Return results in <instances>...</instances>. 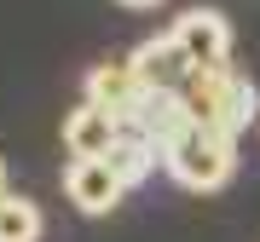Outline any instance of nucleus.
Here are the masks:
<instances>
[{
    "label": "nucleus",
    "instance_id": "f257e3e1",
    "mask_svg": "<svg viewBox=\"0 0 260 242\" xmlns=\"http://www.w3.org/2000/svg\"><path fill=\"white\" fill-rule=\"evenodd\" d=\"M179 98H185L191 121L208 127V133L237 139V133L260 127V87L249 81V75H237L232 64H220V69H191L185 87H179Z\"/></svg>",
    "mask_w": 260,
    "mask_h": 242
},
{
    "label": "nucleus",
    "instance_id": "f03ea898",
    "mask_svg": "<svg viewBox=\"0 0 260 242\" xmlns=\"http://www.w3.org/2000/svg\"><path fill=\"white\" fill-rule=\"evenodd\" d=\"M162 168L174 173V185L185 190H220L225 179L237 173V139H225V133H208V127H191L185 139L162 156Z\"/></svg>",
    "mask_w": 260,
    "mask_h": 242
},
{
    "label": "nucleus",
    "instance_id": "7ed1b4c3",
    "mask_svg": "<svg viewBox=\"0 0 260 242\" xmlns=\"http://www.w3.org/2000/svg\"><path fill=\"white\" fill-rule=\"evenodd\" d=\"M168 35L179 41V52H185L191 69H220V64H232V23H225L214 6H191V12H179Z\"/></svg>",
    "mask_w": 260,
    "mask_h": 242
},
{
    "label": "nucleus",
    "instance_id": "20e7f679",
    "mask_svg": "<svg viewBox=\"0 0 260 242\" xmlns=\"http://www.w3.org/2000/svg\"><path fill=\"white\" fill-rule=\"evenodd\" d=\"M87 104H99V110H110L121 127H133L139 121V104H145V81L133 75L127 58H110V64H93L87 69Z\"/></svg>",
    "mask_w": 260,
    "mask_h": 242
},
{
    "label": "nucleus",
    "instance_id": "39448f33",
    "mask_svg": "<svg viewBox=\"0 0 260 242\" xmlns=\"http://www.w3.org/2000/svg\"><path fill=\"white\" fill-rule=\"evenodd\" d=\"M64 190H70V202L81 208V214H110L121 196H127V185L110 173V162H104V156H70Z\"/></svg>",
    "mask_w": 260,
    "mask_h": 242
},
{
    "label": "nucleus",
    "instance_id": "423d86ee",
    "mask_svg": "<svg viewBox=\"0 0 260 242\" xmlns=\"http://www.w3.org/2000/svg\"><path fill=\"white\" fill-rule=\"evenodd\" d=\"M127 64H133V75L145 81V93H179V87H185V75H191V64H185V52H179L174 35L139 41V47L127 52Z\"/></svg>",
    "mask_w": 260,
    "mask_h": 242
},
{
    "label": "nucleus",
    "instance_id": "0eeeda50",
    "mask_svg": "<svg viewBox=\"0 0 260 242\" xmlns=\"http://www.w3.org/2000/svg\"><path fill=\"white\" fill-rule=\"evenodd\" d=\"M191 127H197V121H191V110H185V98H179V93H145L139 121H133V133H139L156 156H168Z\"/></svg>",
    "mask_w": 260,
    "mask_h": 242
},
{
    "label": "nucleus",
    "instance_id": "6e6552de",
    "mask_svg": "<svg viewBox=\"0 0 260 242\" xmlns=\"http://www.w3.org/2000/svg\"><path fill=\"white\" fill-rule=\"evenodd\" d=\"M121 139V121L110 110H99V104H75L64 115V150L70 156H110V144Z\"/></svg>",
    "mask_w": 260,
    "mask_h": 242
},
{
    "label": "nucleus",
    "instance_id": "1a4fd4ad",
    "mask_svg": "<svg viewBox=\"0 0 260 242\" xmlns=\"http://www.w3.org/2000/svg\"><path fill=\"white\" fill-rule=\"evenodd\" d=\"M104 162H110V173H116L121 185L133 190V185H145V179L156 173V162H162V156H156V150H150V144H145L133 127H121V139L110 144V156H104Z\"/></svg>",
    "mask_w": 260,
    "mask_h": 242
},
{
    "label": "nucleus",
    "instance_id": "9d476101",
    "mask_svg": "<svg viewBox=\"0 0 260 242\" xmlns=\"http://www.w3.org/2000/svg\"><path fill=\"white\" fill-rule=\"evenodd\" d=\"M0 242H41V208L18 190L0 196Z\"/></svg>",
    "mask_w": 260,
    "mask_h": 242
},
{
    "label": "nucleus",
    "instance_id": "9b49d317",
    "mask_svg": "<svg viewBox=\"0 0 260 242\" xmlns=\"http://www.w3.org/2000/svg\"><path fill=\"white\" fill-rule=\"evenodd\" d=\"M121 6H156V0H121Z\"/></svg>",
    "mask_w": 260,
    "mask_h": 242
},
{
    "label": "nucleus",
    "instance_id": "f8f14e48",
    "mask_svg": "<svg viewBox=\"0 0 260 242\" xmlns=\"http://www.w3.org/2000/svg\"><path fill=\"white\" fill-rule=\"evenodd\" d=\"M0 196H6V162H0Z\"/></svg>",
    "mask_w": 260,
    "mask_h": 242
}]
</instances>
